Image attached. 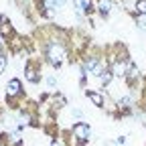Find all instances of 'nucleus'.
I'll return each mask as SVG.
<instances>
[{"instance_id": "6", "label": "nucleus", "mask_w": 146, "mask_h": 146, "mask_svg": "<svg viewBox=\"0 0 146 146\" xmlns=\"http://www.w3.org/2000/svg\"><path fill=\"white\" fill-rule=\"evenodd\" d=\"M89 100L94 102L96 106H102V104H104V98H102L100 94H94V91H91V94H89Z\"/></svg>"}, {"instance_id": "17", "label": "nucleus", "mask_w": 146, "mask_h": 146, "mask_svg": "<svg viewBox=\"0 0 146 146\" xmlns=\"http://www.w3.org/2000/svg\"><path fill=\"white\" fill-rule=\"evenodd\" d=\"M51 146H61V144H59V142H53V144H51Z\"/></svg>"}, {"instance_id": "11", "label": "nucleus", "mask_w": 146, "mask_h": 146, "mask_svg": "<svg viewBox=\"0 0 146 146\" xmlns=\"http://www.w3.org/2000/svg\"><path fill=\"white\" fill-rule=\"evenodd\" d=\"M100 79H102V83H110V81H112V73H110V71H104Z\"/></svg>"}, {"instance_id": "2", "label": "nucleus", "mask_w": 146, "mask_h": 146, "mask_svg": "<svg viewBox=\"0 0 146 146\" xmlns=\"http://www.w3.org/2000/svg\"><path fill=\"white\" fill-rule=\"evenodd\" d=\"M73 134H75L79 140H87L91 132H89V128L85 124H77V126H73Z\"/></svg>"}, {"instance_id": "15", "label": "nucleus", "mask_w": 146, "mask_h": 146, "mask_svg": "<svg viewBox=\"0 0 146 146\" xmlns=\"http://www.w3.org/2000/svg\"><path fill=\"white\" fill-rule=\"evenodd\" d=\"M126 104H130V98H124V100H120V106H126Z\"/></svg>"}, {"instance_id": "1", "label": "nucleus", "mask_w": 146, "mask_h": 146, "mask_svg": "<svg viewBox=\"0 0 146 146\" xmlns=\"http://www.w3.org/2000/svg\"><path fill=\"white\" fill-rule=\"evenodd\" d=\"M47 57H49V61H51L53 65H59V63L63 61V57H65V51H63V47H61V45L51 43V45H49V49H47Z\"/></svg>"}, {"instance_id": "5", "label": "nucleus", "mask_w": 146, "mask_h": 146, "mask_svg": "<svg viewBox=\"0 0 146 146\" xmlns=\"http://www.w3.org/2000/svg\"><path fill=\"white\" fill-rule=\"evenodd\" d=\"M100 10L104 14H108L110 10H112V2H110V0H100Z\"/></svg>"}, {"instance_id": "16", "label": "nucleus", "mask_w": 146, "mask_h": 146, "mask_svg": "<svg viewBox=\"0 0 146 146\" xmlns=\"http://www.w3.org/2000/svg\"><path fill=\"white\" fill-rule=\"evenodd\" d=\"M63 2H65V0H57V4H59V6H61V4H63Z\"/></svg>"}, {"instance_id": "4", "label": "nucleus", "mask_w": 146, "mask_h": 146, "mask_svg": "<svg viewBox=\"0 0 146 146\" xmlns=\"http://www.w3.org/2000/svg\"><path fill=\"white\" fill-rule=\"evenodd\" d=\"M126 69H128V67H126V63H120V61H118V63L114 65V75H118V77L126 75Z\"/></svg>"}, {"instance_id": "7", "label": "nucleus", "mask_w": 146, "mask_h": 146, "mask_svg": "<svg viewBox=\"0 0 146 146\" xmlns=\"http://www.w3.org/2000/svg\"><path fill=\"white\" fill-rule=\"evenodd\" d=\"M96 65H98V61H96V59H89V61H85L83 69H85V71H94V69H96Z\"/></svg>"}, {"instance_id": "10", "label": "nucleus", "mask_w": 146, "mask_h": 146, "mask_svg": "<svg viewBox=\"0 0 146 146\" xmlns=\"http://www.w3.org/2000/svg\"><path fill=\"white\" fill-rule=\"evenodd\" d=\"M136 10L142 12V14L146 12V0H138V2H136Z\"/></svg>"}, {"instance_id": "13", "label": "nucleus", "mask_w": 146, "mask_h": 146, "mask_svg": "<svg viewBox=\"0 0 146 146\" xmlns=\"http://www.w3.org/2000/svg\"><path fill=\"white\" fill-rule=\"evenodd\" d=\"M4 67H6V59L2 57V55H0V73L4 71Z\"/></svg>"}, {"instance_id": "3", "label": "nucleus", "mask_w": 146, "mask_h": 146, "mask_svg": "<svg viewBox=\"0 0 146 146\" xmlns=\"http://www.w3.org/2000/svg\"><path fill=\"white\" fill-rule=\"evenodd\" d=\"M18 91H21V81H18V79H12V81L8 83V96H16Z\"/></svg>"}, {"instance_id": "18", "label": "nucleus", "mask_w": 146, "mask_h": 146, "mask_svg": "<svg viewBox=\"0 0 146 146\" xmlns=\"http://www.w3.org/2000/svg\"><path fill=\"white\" fill-rule=\"evenodd\" d=\"M0 47H2V43H0Z\"/></svg>"}, {"instance_id": "12", "label": "nucleus", "mask_w": 146, "mask_h": 146, "mask_svg": "<svg viewBox=\"0 0 146 146\" xmlns=\"http://www.w3.org/2000/svg\"><path fill=\"white\" fill-rule=\"evenodd\" d=\"M102 73H104V67H102V65H96V69H94V75L102 77Z\"/></svg>"}, {"instance_id": "14", "label": "nucleus", "mask_w": 146, "mask_h": 146, "mask_svg": "<svg viewBox=\"0 0 146 146\" xmlns=\"http://www.w3.org/2000/svg\"><path fill=\"white\" fill-rule=\"evenodd\" d=\"M138 25H140L142 29H146V14H144V16H140V21H138Z\"/></svg>"}, {"instance_id": "8", "label": "nucleus", "mask_w": 146, "mask_h": 146, "mask_svg": "<svg viewBox=\"0 0 146 146\" xmlns=\"http://www.w3.org/2000/svg\"><path fill=\"white\" fill-rule=\"evenodd\" d=\"M27 79L29 81H36V79H39V75H36L35 69H27Z\"/></svg>"}, {"instance_id": "9", "label": "nucleus", "mask_w": 146, "mask_h": 146, "mask_svg": "<svg viewBox=\"0 0 146 146\" xmlns=\"http://www.w3.org/2000/svg\"><path fill=\"white\" fill-rule=\"evenodd\" d=\"M75 4L79 10H87L89 8V0H75Z\"/></svg>"}]
</instances>
